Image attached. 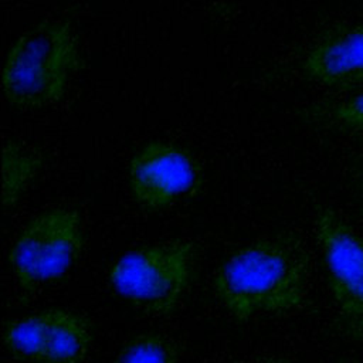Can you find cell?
Masks as SVG:
<instances>
[{"label":"cell","mask_w":363,"mask_h":363,"mask_svg":"<svg viewBox=\"0 0 363 363\" xmlns=\"http://www.w3.org/2000/svg\"><path fill=\"white\" fill-rule=\"evenodd\" d=\"M308 282V251L298 235L284 233L233 252L216 271L213 291L224 309L244 322L301 308Z\"/></svg>","instance_id":"cell-1"},{"label":"cell","mask_w":363,"mask_h":363,"mask_svg":"<svg viewBox=\"0 0 363 363\" xmlns=\"http://www.w3.org/2000/svg\"><path fill=\"white\" fill-rule=\"evenodd\" d=\"M78 68L79 52L69 23L38 21L7 52L1 72L4 96L20 109L47 106L62 98Z\"/></svg>","instance_id":"cell-2"},{"label":"cell","mask_w":363,"mask_h":363,"mask_svg":"<svg viewBox=\"0 0 363 363\" xmlns=\"http://www.w3.org/2000/svg\"><path fill=\"white\" fill-rule=\"evenodd\" d=\"M193 255L191 242L140 247L118 258L108 278L135 308L150 315H169L189 286Z\"/></svg>","instance_id":"cell-3"},{"label":"cell","mask_w":363,"mask_h":363,"mask_svg":"<svg viewBox=\"0 0 363 363\" xmlns=\"http://www.w3.org/2000/svg\"><path fill=\"white\" fill-rule=\"evenodd\" d=\"M84 247L79 214L52 208L33 220L16 237L9 251L13 275L24 292L64 275L78 259Z\"/></svg>","instance_id":"cell-4"},{"label":"cell","mask_w":363,"mask_h":363,"mask_svg":"<svg viewBox=\"0 0 363 363\" xmlns=\"http://www.w3.org/2000/svg\"><path fill=\"white\" fill-rule=\"evenodd\" d=\"M315 234L339 318L353 336L363 337V235L330 208L316 214Z\"/></svg>","instance_id":"cell-5"},{"label":"cell","mask_w":363,"mask_h":363,"mask_svg":"<svg viewBox=\"0 0 363 363\" xmlns=\"http://www.w3.org/2000/svg\"><path fill=\"white\" fill-rule=\"evenodd\" d=\"M130 193L147 208H163L200 183V167L186 149L166 142H150L130 159L128 169Z\"/></svg>","instance_id":"cell-6"},{"label":"cell","mask_w":363,"mask_h":363,"mask_svg":"<svg viewBox=\"0 0 363 363\" xmlns=\"http://www.w3.org/2000/svg\"><path fill=\"white\" fill-rule=\"evenodd\" d=\"M305 77L328 88H349L363 82V23L336 24L320 33L308 48Z\"/></svg>","instance_id":"cell-7"},{"label":"cell","mask_w":363,"mask_h":363,"mask_svg":"<svg viewBox=\"0 0 363 363\" xmlns=\"http://www.w3.org/2000/svg\"><path fill=\"white\" fill-rule=\"evenodd\" d=\"M45 315V347L41 363H82L92 335L88 322L67 309L52 308Z\"/></svg>","instance_id":"cell-8"},{"label":"cell","mask_w":363,"mask_h":363,"mask_svg":"<svg viewBox=\"0 0 363 363\" xmlns=\"http://www.w3.org/2000/svg\"><path fill=\"white\" fill-rule=\"evenodd\" d=\"M43 166V156L20 142L9 140L1 150L3 208L9 211L20 201Z\"/></svg>","instance_id":"cell-9"},{"label":"cell","mask_w":363,"mask_h":363,"mask_svg":"<svg viewBox=\"0 0 363 363\" xmlns=\"http://www.w3.org/2000/svg\"><path fill=\"white\" fill-rule=\"evenodd\" d=\"M3 342L14 356L31 363H41L45 347L44 311L10 322L4 328Z\"/></svg>","instance_id":"cell-10"},{"label":"cell","mask_w":363,"mask_h":363,"mask_svg":"<svg viewBox=\"0 0 363 363\" xmlns=\"http://www.w3.org/2000/svg\"><path fill=\"white\" fill-rule=\"evenodd\" d=\"M177 343L157 332H145L130 337L119 350L113 363H177Z\"/></svg>","instance_id":"cell-11"},{"label":"cell","mask_w":363,"mask_h":363,"mask_svg":"<svg viewBox=\"0 0 363 363\" xmlns=\"http://www.w3.org/2000/svg\"><path fill=\"white\" fill-rule=\"evenodd\" d=\"M333 121L349 129H363V94L339 102L332 108Z\"/></svg>","instance_id":"cell-12"},{"label":"cell","mask_w":363,"mask_h":363,"mask_svg":"<svg viewBox=\"0 0 363 363\" xmlns=\"http://www.w3.org/2000/svg\"><path fill=\"white\" fill-rule=\"evenodd\" d=\"M255 363H284L282 360L279 359H275V357H268V359H262V360H258Z\"/></svg>","instance_id":"cell-13"}]
</instances>
